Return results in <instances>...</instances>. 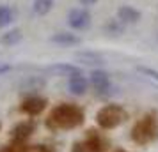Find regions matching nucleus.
<instances>
[{
  "instance_id": "f257e3e1",
  "label": "nucleus",
  "mask_w": 158,
  "mask_h": 152,
  "mask_svg": "<svg viewBox=\"0 0 158 152\" xmlns=\"http://www.w3.org/2000/svg\"><path fill=\"white\" fill-rule=\"evenodd\" d=\"M84 122V110L77 104L62 103L50 111L46 119V126L52 131H68L75 129Z\"/></svg>"
},
{
  "instance_id": "f03ea898",
  "label": "nucleus",
  "mask_w": 158,
  "mask_h": 152,
  "mask_svg": "<svg viewBox=\"0 0 158 152\" xmlns=\"http://www.w3.org/2000/svg\"><path fill=\"white\" fill-rule=\"evenodd\" d=\"M158 138V117L155 111H149L137 120L131 129V140L137 145H149Z\"/></svg>"
},
{
  "instance_id": "7ed1b4c3",
  "label": "nucleus",
  "mask_w": 158,
  "mask_h": 152,
  "mask_svg": "<svg viewBox=\"0 0 158 152\" xmlns=\"http://www.w3.org/2000/svg\"><path fill=\"white\" fill-rule=\"evenodd\" d=\"M128 119L126 110L121 104H107L96 113V122L101 129H114Z\"/></svg>"
},
{
  "instance_id": "20e7f679",
  "label": "nucleus",
  "mask_w": 158,
  "mask_h": 152,
  "mask_svg": "<svg viewBox=\"0 0 158 152\" xmlns=\"http://www.w3.org/2000/svg\"><path fill=\"white\" fill-rule=\"evenodd\" d=\"M107 142L101 136H89L85 140H80L73 145L71 152H105Z\"/></svg>"
},
{
  "instance_id": "39448f33",
  "label": "nucleus",
  "mask_w": 158,
  "mask_h": 152,
  "mask_svg": "<svg viewBox=\"0 0 158 152\" xmlns=\"http://www.w3.org/2000/svg\"><path fill=\"white\" fill-rule=\"evenodd\" d=\"M68 23L75 30H84L91 25V14L87 9H71L68 14Z\"/></svg>"
},
{
  "instance_id": "423d86ee",
  "label": "nucleus",
  "mask_w": 158,
  "mask_h": 152,
  "mask_svg": "<svg viewBox=\"0 0 158 152\" xmlns=\"http://www.w3.org/2000/svg\"><path fill=\"white\" fill-rule=\"evenodd\" d=\"M91 85L93 88L96 90V94H107L108 90H110V76H108L105 71H93L91 72Z\"/></svg>"
},
{
  "instance_id": "0eeeda50",
  "label": "nucleus",
  "mask_w": 158,
  "mask_h": 152,
  "mask_svg": "<svg viewBox=\"0 0 158 152\" xmlns=\"http://www.w3.org/2000/svg\"><path fill=\"white\" fill-rule=\"evenodd\" d=\"M46 108V99L39 95H30L22 103V111L27 115H39Z\"/></svg>"
},
{
  "instance_id": "6e6552de",
  "label": "nucleus",
  "mask_w": 158,
  "mask_h": 152,
  "mask_svg": "<svg viewBox=\"0 0 158 152\" xmlns=\"http://www.w3.org/2000/svg\"><path fill=\"white\" fill-rule=\"evenodd\" d=\"M117 20L124 25H133L140 20V11L131 6H121L117 9Z\"/></svg>"
},
{
  "instance_id": "1a4fd4ad",
  "label": "nucleus",
  "mask_w": 158,
  "mask_h": 152,
  "mask_svg": "<svg viewBox=\"0 0 158 152\" xmlns=\"http://www.w3.org/2000/svg\"><path fill=\"white\" fill-rule=\"evenodd\" d=\"M44 72H48V74H55V76H73V74H77V72H82L77 67V65L73 64H66V62H60V64H53V65H48Z\"/></svg>"
},
{
  "instance_id": "9d476101",
  "label": "nucleus",
  "mask_w": 158,
  "mask_h": 152,
  "mask_svg": "<svg viewBox=\"0 0 158 152\" xmlns=\"http://www.w3.org/2000/svg\"><path fill=\"white\" fill-rule=\"evenodd\" d=\"M87 80L85 76L82 74V72H77V74H73L69 76V80H68V88H69V92L75 95H82L87 92Z\"/></svg>"
},
{
  "instance_id": "9b49d317",
  "label": "nucleus",
  "mask_w": 158,
  "mask_h": 152,
  "mask_svg": "<svg viewBox=\"0 0 158 152\" xmlns=\"http://www.w3.org/2000/svg\"><path fill=\"white\" fill-rule=\"evenodd\" d=\"M34 129H36V126H34V122H22L18 124L15 129L11 131V136H13V142H27V138L34 133Z\"/></svg>"
},
{
  "instance_id": "f8f14e48",
  "label": "nucleus",
  "mask_w": 158,
  "mask_h": 152,
  "mask_svg": "<svg viewBox=\"0 0 158 152\" xmlns=\"http://www.w3.org/2000/svg\"><path fill=\"white\" fill-rule=\"evenodd\" d=\"M75 60L80 62V64L84 65H103L105 64V58L101 57L100 53H96V51H78L77 55H75Z\"/></svg>"
},
{
  "instance_id": "ddd939ff",
  "label": "nucleus",
  "mask_w": 158,
  "mask_h": 152,
  "mask_svg": "<svg viewBox=\"0 0 158 152\" xmlns=\"http://www.w3.org/2000/svg\"><path fill=\"white\" fill-rule=\"evenodd\" d=\"M50 41L59 44V46H77V44L82 43V39L77 34H71V32H57L55 36L50 37Z\"/></svg>"
},
{
  "instance_id": "4468645a",
  "label": "nucleus",
  "mask_w": 158,
  "mask_h": 152,
  "mask_svg": "<svg viewBox=\"0 0 158 152\" xmlns=\"http://www.w3.org/2000/svg\"><path fill=\"white\" fill-rule=\"evenodd\" d=\"M22 30L20 29H13V30H7L6 34H2V37H0V43L4 44V46H15V44H18L20 41H22Z\"/></svg>"
},
{
  "instance_id": "2eb2a0df",
  "label": "nucleus",
  "mask_w": 158,
  "mask_h": 152,
  "mask_svg": "<svg viewBox=\"0 0 158 152\" xmlns=\"http://www.w3.org/2000/svg\"><path fill=\"white\" fill-rule=\"evenodd\" d=\"M52 7H53V0H34V4H32V9L37 16L48 14Z\"/></svg>"
},
{
  "instance_id": "dca6fc26",
  "label": "nucleus",
  "mask_w": 158,
  "mask_h": 152,
  "mask_svg": "<svg viewBox=\"0 0 158 152\" xmlns=\"http://www.w3.org/2000/svg\"><path fill=\"white\" fill-rule=\"evenodd\" d=\"M15 18V11L9 7V6H0V29L2 27H7L9 23L13 21Z\"/></svg>"
},
{
  "instance_id": "f3484780",
  "label": "nucleus",
  "mask_w": 158,
  "mask_h": 152,
  "mask_svg": "<svg viewBox=\"0 0 158 152\" xmlns=\"http://www.w3.org/2000/svg\"><path fill=\"white\" fill-rule=\"evenodd\" d=\"M105 30H107L108 34L119 36V34H123V30H124V23H121L119 20H108L107 25H105Z\"/></svg>"
},
{
  "instance_id": "a211bd4d",
  "label": "nucleus",
  "mask_w": 158,
  "mask_h": 152,
  "mask_svg": "<svg viewBox=\"0 0 158 152\" xmlns=\"http://www.w3.org/2000/svg\"><path fill=\"white\" fill-rule=\"evenodd\" d=\"M137 71L142 72V74H146L148 78H151V80H155L158 83V71L151 69V67H146V65H139V67H137Z\"/></svg>"
},
{
  "instance_id": "6ab92c4d",
  "label": "nucleus",
  "mask_w": 158,
  "mask_h": 152,
  "mask_svg": "<svg viewBox=\"0 0 158 152\" xmlns=\"http://www.w3.org/2000/svg\"><path fill=\"white\" fill-rule=\"evenodd\" d=\"M27 152H55L53 149H52L50 145H29V149H27Z\"/></svg>"
},
{
  "instance_id": "aec40b11",
  "label": "nucleus",
  "mask_w": 158,
  "mask_h": 152,
  "mask_svg": "<svg viewBox=\"0 0 158 152\" xmlns=\"http://www.w3.org/2000/svg\"><path fill=\"white\" fill-rule=\"evenodd\" d=\"M9 71H13V65L7 64V62H0V76L6 74V72H9Z\"/></svg>"
},
{
  "instance_id": "412c9836",
  "label": "nucleus",
  "mask_w": 158,
  "mask_h": 152,
  "mask_svg": "<svg viewBox=\"0 0 158 152\" xmlns=\"http://www.w3.org/2000/svg\"><path fill=\"white\" fill-rule=\"evenodd\" d=\"M96 2H98V0H80V4H82V6H94Z\"/></svg>"
},
{
  "instance_id": "4be33fe9",
  "label": "nucleus",
  "mask_w": 158,
  "mask_h": 152,
  "mask_svg": "<svg viewBox=\"0 0 158 152\" xmlns=\"http://www.w3.org/2000/svg\"><path fill=\"white\" fill-rule=\"evenodd\" d=\"M0 152H11V150H9V147H0Z\"/></svg>"
},
{
  "instance_id": "5701e85b",
  "label": "nucleus",
  "mask_w": 158,
  "mask_h": 152,
  "mask_svg": "<svg viewBox=\"0 0 158 152\" xmlns=\"http://www.w3.org/2000/svg\"><path fill=\"white\" fill-rule=\"evenodd\" d=\"M114 152H128V150H123V149H119V150H114Z\"/></svg>"
}]
</instances>
